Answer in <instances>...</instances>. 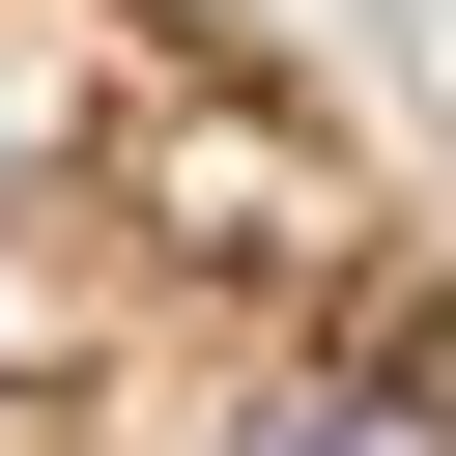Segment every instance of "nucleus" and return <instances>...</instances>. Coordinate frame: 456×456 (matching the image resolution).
Instances as JSON below:
<instances>
[{
    "instance_id": "nucleus-1",
    "label": "nucleus",
    "mask_w": 456,
    "mask_h": 456,
    "mask_svg": "<svg viewBox=\"0 0 456 456\" xmlns=\"http://www.w3.org/2000/svg\"><path fill=\"white\" fill-rule=\"evenodd\" d=\"M0 456H456L428 171L228 0H0Z\"/></svg>"
}]
</instances>
